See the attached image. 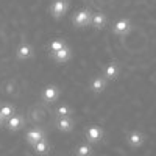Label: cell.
I'll return each mask as SVG.
<instances>
[{
    "label": "cell",
    "mask_w": 156,
    "mask_h": 156,
    "mask_svg": "<svg viewBox=\"0 0 156 156\" xmlns=\"http://www.w3.org/2000/svg\"><path fill=\"white\" fill-rule=\"evenodd\" d=\"M69 6H70L69 0H53L48 6V12L53 19H62L69 11Z\"/></svg>",
    "instance_id": "obj_1"
},
{
    "label": "cell",
    "mask_w": 156,
    "mask_h": 156,
    "mask_svg": "<svg viewBox=\"0 0 156 156\" xmlns=\"http://www.w3.org/2000/svg\"><path fill=\"white\" fill-rule=\"evenodd\" d=\"M90 17H92V11L90 9H78L75 14L72 16V23L78 28H83V27H87L90 25Z\"/></svg>",
    "instance_id": "obj_2"
},
{
    "label": "cell",
    "mask_w": 156,
    "mask_h": 156,
    "mask_svg": "<svg viewBox=\"0 0 156 156\" xmlns=\"http://www.w3.org/2000/svg\"><path fill=\"white\" fill-rule=\"evenodd\" d=\"M61 95V89L56 84H47L42 90V100L45 103H55Z\"/></svg>",
    "instance_id": "obj_3"
},
{
    "label": "cell",
    "mask_w": 156,
    "mask_h": 156,
    "mask_svg": "<svg viewBox=\"0 0 156 156\" xmlns=\"http://www.w3.org/2000/svg\"><path fill=\"white\" fill-rule=\"evenodd\" d=\"M50 58L53 59L56 64H66V62L72 58V48L66 44L62 48H59L58 51H53V53H50Z\"/></svg>",
    "instance_id": "obj_4"
},
{
    "label": "cell",
    "mask_w": 156,
    "mask_h": 156,
    "mask_svg": "<svg viewBox=\"0 0 156 156\" xmlns=\"http://www.w3.org/2000/svg\"><path fill=\"white\" fill-rule=\"evenodd\" d=\"M108 81L109 80L105 75H97V76H94L92 80H90L89 87H90V90H92L94 94H101V92H105V89L108 87Z\"/></svg>",
    "instance_id": "obj_5"
},
{
    "label": "cell",
    "mask_w": 156,
    "mask_h": 156,
    "mask_svg": "<svg viewBox=\"0 0 156 156\" xmlns=\"http://www.w3.org/2000/svg\"><path fill=\"white\" fill-rule=\"evenodd\" d=\"M131 28H133V25H131V20L129 19H119L112 23V31L117 36H126L131 31Z\"/></svg>",
    "instance_id": "obj_6"
},
{
    "label": "cell",
    "mask_w": 156,
    "mask_h": 156,
    "mask_svg": "<svg viewBox=\"0 0 156 156\" xmlns=\"http://www.w3.org/2000/svg\"><path fill=\"white\" fill-rule=\"evenodd\" d=\"M86 140L89 144H98V142L103 139V129L98 125H90L89 128H86Z\"/></svg>",
    "instance_id": "obj_7"
},
{
    "label": "cell",
    "mask_w": 156,
    "mask_h": 156,
    "mask_svg": "<svg viewBox=\"0 0 156 156\" xmlns=\"http://www.w3.org/2000/svg\"><path fill=\"white\" fill-rule=\"evenodd\" d=\"M126 142H128V145L131 147V148H139V147L144 145L145 134L140 133V131H137V129H133V131H129V133L126 134Z\"/></svg>",
    "instance_id": "obj_8"
},
{
    "label": "cell",
    "mask_w": 156,
    "mask_h": 156,
    "mask_svg": "<svg viewBox=\"0 0 156 156\" xmlns=\"http://www.w3.org/2000/svg\"><path fill=\"white\" fill-rule=\"evenodd\" d=\"M44 137H45V131H44L41 126H33V128H30L28 131L25 133V140H27L31 147L36 144V142L44 139Z\"/></svg>",
    "instance_id": "obj_9"
},
{
    "label": "cell",
    "mask_w": 156,
    "mask_h": 156,
    "mask_svg": "<svg viewBox=\"0 0 156 156\" xmlns=\"http://www.w3.org/2000/svg\"><path fill=\"white\" fill-rule=\"evenodd\" d=\"M5 125H6V128H8V131L16 133V131H19V129L23 128L25 120H23V117H22V115H19V114H12L9 119L5 122Z\"/></svg>",
    "instance_id": "obj_10"
},
{
    "label": "cell",
    "mask_w": 156,
    "mask_h": 156,
    "mask_svg": "<svg viewBox=\"0 0 156 156\" xmlns=\"http://www.w3.org/2000/svg\"><path fill=\"white\" fill-rule=\"evenodd\" d=\"M56 128L61 133H70L73 126H75V120L72 119V115H66V117H58L55 122Z\"/></svg>",
    "instance_id": "obj_11"
},
{
    "label": "cell",
    "mask_w": 156,
    "mask_h": 156,
    "mask_svg": "<svg viewBox=\"0 0 156 156\" xmlns=\"http://www.w3.org/2000/svg\"><path fill=\"white\" fill-rule=\"evenodd\" d=\"M108 23V17L105 12H92V17H90V27L95 30H103Z\"/></svg>",
    "instance_id": "obj_12"
},
{
    "label": "cell",
    "mask_w": 156,
    "mask_h": 156,
    "mask_svg": "<svg viewBox=\"0 0 156 156\" xmlns=\"http://www.w3.org/2000/svg\"><path fill=\"white\" fill-rule=\"evenodd\" d=\"M16 55H17L19 59L27 61V59L33 58L34 48H33V45H30V44H27V42H25V44H20V45L17 47V50H16Z\"/></svg>",
    "instance_id": "obj_13"
},
{
    "label": "cell",
    "mask_w": 156,
    "mask_h": 156,
    "mask_svg": "<svg viewBox=\"0 0 156 156\" xmlns=\"http://www.w3.org/2000/svg\"><path fill=\"white\" fill-rule=\"evenodd\" d=\"M119 73H120V67H119V64H117L115 61H112V62L106 64V66H105V70H103V75H105L109 81L117 80Z\"/></svg>",
    "instance_id": "obj_14"
},
{
    "label": "cell",
    "mask_w": 156,
    "mask_h": 156,
    "mask_svg": "<svg viewBox=\"0 0 156 156\" xmlns=\"http://www.w3.org/2000/svg\"><path fill=\"white\" fill-rule=\"evenodd\" d=\"M33 150H34L36 154H47V153L50 151V144H48V140H47L45 137L41 139L39 142H36V144L33 145Z\"/></svg>",
    "instance_id": "obj_15"
},
{
    "label": "cell",
    "mask_w": 156,
    "mask_h": 156,
    "mask_svg": "<svg viewBox=\"0 0 156 156\" xmlns=\"http://www.w3.org/2000/svg\"><path fill=\"white\" fill-rule=\"evenodd\" d=\"M12 114H14V106H12V105H8V103H6V105L0 106V119H2L3 123L9 119Z\"/></svg>",
    "instance_id": "obj_16"
},
{
    "label": "cell",
    "mask_w": 156,
    "mask_h": 156,
    "mask_svg": "<svg viewBox=\"0 0 156 156\" xmlns=\"http://www.w3.org/2000/svg\"><path fill=\"white\" fill-rule=\"evenodd\" d=\"M75 154L76 156H89V154H92V147H90L89 142L81 144V145H78L75 148Z\"/></svg>",
    "instance_id": "obj_17"
},
{
    "label": "cell",
    "mask_w": 156,
    "mask_h": 156,
    "mask_svg": "<svg viewBox=\"0 0 156 156\" xmlns=\"http://www.w3.org/2000/svg\"><path fill=\"white\" fill-rule=\"evenodd\" d=\"M64 45H66V41H64V39H53L47 47H48L50 53H53V51H58L59 48H62Z\"/></svg>",
    "instance_id": "obj_18"
},
{
    "label": "cell",
    "mask_w": 156,
    "mask_h": 156,
    "mask_svg": "<svg viewBox=\"0 0 156 156\" xmlns=\"http://www.w3.org/2000/svg\"><path fill=\"white\" fill-rule=\"evenodd\" d=\"M55 112H56L58 117H66V115H72L73 114V109L69 105H59Z\"/></svg>",
    "instance_id": "obj_19"
}]
</instances>
